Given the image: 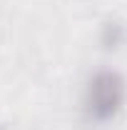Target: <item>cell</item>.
<instances>
[{"label":"cell","instance_id":"6da1fadb","mask_svg":"<svg viewBox=\"0 0 127 130\" xmlns=\"http://www.w3.org/2000/svg\"><path fill=\"white\" fill-rule=\"evenodd\" d=\"M127 103V80L122 73L102 68L95 70L82 90V113L90 123H110Z\"/></svg>","mask_w":127,"mask_h":130},{"label":"cell","instance_id":"7a4b0ae2","mask_svg":"<svg viewBox=\"0 0 127 130\" xmlns=\"http://www.w3.org/2000/svg\"><path fill=\"white\" fill-rule=\"evenodd\" d=\"M125 38H127V28L117 18H107L100 25V45L105 50H117L120 45H125Z\"/></svg>","mask_w":127,"mask_h":130},{"label":"cell","instance_id":"3957f363","mask_svg":"<svg viewBox=\"0 0 127 130\" xmlns=\"http://www.w3.org/2000/svg\"><path fill=\"white\" fill-rule=\"evenodd\" d=\"M0 130H5V128H0Z\"/></svg>","mask_w":127,"mask_h":130}]
</instances>
